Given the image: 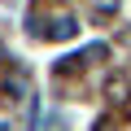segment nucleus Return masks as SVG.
I'll return each mask as SVG.
<instances>
[{
	"mask_svg": "<svg viewBox=\"0 0 131 131\" xmlns=\"http://www.w3.org/2000/svg\"><path fill=\"white\" fill-rule=\"evenodd\" d=\"M35 31H39L44 39H52V44H66V39L79 35V22H74L70 13H52V18H48L44 26H35Z\"/></svg>",
	"mask_w": 131,
	"mask_h": 131,
	"instance_id": "f257e3e1",
	"label": "nucleus"
},
{
	"mask_svg": "<svg viewBox=\"0 0 131 131\" xmlns=\"http://www.w3.org/2000/svg\"><path fill=\"white\" fill-rule=\"evenodd\" d=\"M5 96H9V101H22V96H26V79H22V74H5Z\"/></svg>",
	"mask_w": 131,
	"mask_h": 131,
	"instance_id": "f03ea898",
	"label": "nucleus"
},
{
	"mask_svg": "<svg viewBox=\"0 0 131 131\" xmlns=\"http://www.w3.org/2000/svg\"><path fill=\"white\" fill-rule=\"evenodd\" d=\"M109 96H114V101H127V79H122V74L109 79Z\"/></svg>",
	"mask_w": 131,
	"mask_h": 131,
	"instance_id": "7ed1b4c3",
	"label": "nucleus"
},
{
	"mask_svg": "<svg viewBox=\"0 0 131 131\" xmlns=\"http://www.w3.org/2000/svg\"><path fill=\"white\" fill-rule=\"evenodd\" d=\"M92 9H96V18H109L118 9V0H92Z\"/></svg>",
	"mask_w": 131,
	"mask_h": 131,
	"instance_id": "20e7f679",
	"label": "nucleus"
},
{
	"mask_svg": "<svg viewBox=\"0 0 131 131\" xmlns=\"http://www.w3.org/2000/svg\"><path fill=\"white\" fill-rule=\"evenodd\" d=\"M0 61H5V44H0Z\"/></svg>",
	"mask_w": 131,
	"mask_h": 131,
	"instance_id": "39448f33",
	"label": "nucleus"
},
{
	"mask_svg": "<svg viewBox=\"0 0 131 131\" xmlns=\"http://www.w3.org/2000/svg\"><path fill=\"white\" fill-rule=\"evenodd\" d=\"M0 131H9V122H0Z\"/></svg>",
	"mask_w": 131,
	"mask_h": 131,
	"instance_id": "423d86ee",
	"label": "nucleus"
}]
</instances>
